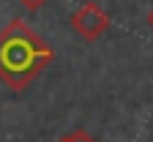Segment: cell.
I'll return each instance as SVG.
<instances>
[{"mask_svg":"<svg viewBox=\"0 0 153 142\" xmlns=\"http://www.w3.org/2000/svg\"><path fill=\"white\" fill-rule=\"evenodd\" d=\"M52 60L55 52L27 22L14 19L0 30V79L11 90H25Z\"/></svg>","mask_w":153,"mask_h":142,"instance_id":"1","label":"cell"},{"mask_svg":"<svg viewBox=\"0 0 153 142\" xmlns=\"http://www.w3.org/2000/svg\"><path fill=\"white\" fill-rule=\"evenodd\" d=\"M71 28L76 36L88 38V41H96L109 30V16L99 3H82L71 14Z\"/></svg>","mask_w":153,"mask_h":142,"instance_id":"2","label":"cell"},{"mask_svg":"<svg viewBox=\"0 0 153 142\" xmlns=\"http://www.w3.org/2000/svg\"><path fill=\"white\" fill-rule=\"evenodd\" d=\"M66 139H68V142H96V139H93L88 131H82V129H74V131H68V134H66Z\"/></svg>","mask_w":153,"mask_h":142,"instance_id":"3","label":"cell"},{"mask_svg":"<svg viewBox=\"0 0 153 142\" xmlns=\"http://www.w3.org/2000/svg\"><path fill=\"white\" fill-rule=\"evenodd\" d=\"M19 3H22L25 8H41V6L47 3V0H19Z\"/></svg>","mask_w":153,"mask_h":142,"instance_id":"4","label":"cell"},{"mask_svg":"<svg viewBox=\"0 0 153 142\" xmlns=\"http://www.w3.org/2000/svg\"><path fill=\"white\" fill-rule=\"evenodd\" d=\"M148 25L153 28V8H150V14H148Z\"/></svg>","mask_w":153,"mask_h":142,"instance_id":"5","label":"cell"},{"mask_svg":"<svg viewBox=\"0 0 153 142\" xmlns=\"http://www.w3.org/2000/svg\"><path fill=\"white\" fill-rule=\"evenodd\" d=\"M57 142H68V139H66V137H63V139H57Z\"/></svg>","mask_w":153,"mask_h":142,"instance_id":"6","label":"cell"}]
</instances>
